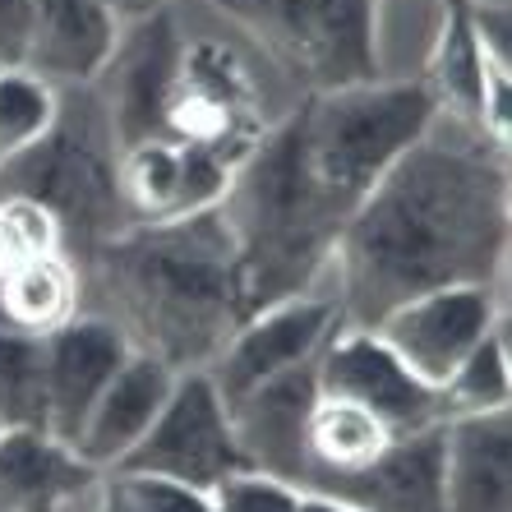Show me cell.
<instances>
[{
  "label": "cell",
  "instance_id": "6da1fadb",
  "mask_svg": "<svg viewBox=\"0 0 512 512\" xmlns=\"http://www.w3.org/2000/svg\"><path fill=\"white\" fill-rule=\"evenodd\" d=\"M508 217V153L434 116L333 245L342 328H374L397 305L443 286H503Z\"/></svg>",
  "mask_w": 512,
  "mask_h": 512
},
{
  "label": "cell",
  "instance_id": "7a4b0ae2",
  "mask_svg": "<svg viewBox=\"0 0 512 512\" xmlns=\"http://www.w3.org/2000/svg\"><path fill=\"white\" fill-rule=\"evenodd\" d=\"M111 323L176 374L208 370L245 319L236 245L222 213L130 227L84 259Z\"/></svg>",
  "mask_w": 512,
  "mask_h": 512
},
{
  "label": "cell",
  "instance_id": "3957f363",
  "mask_svg": "<svg viewBox=\"0 0 512 512\" xmlns=\"http://www.w3.org/2000/svg\"><path fill=\"white\" fill-rule=\"evenodd\" d=\"M120 143L102 97L88 88H60V111L47 139L0 167V194H24L60 222L65 254L84 263L111 236L130 231L116 180Z\"/></svg>",
  "mask_w": 512,
  "mask_h": 512
},
{
  "label": "cell",
  "instance_id": "277c9868",
  "mask_svg": "<svg viewBox=\"0 0 512 512\" xmlns=\"http://www.w3.org/2000/svg\"><path fill=\"white\" fill-rule=\"evenodd\" d=\"M254 37L305 93L374 84L383 74V0H208Z\"/></svg>",
  "mask_w": 512,
  "mask_h": 512
},
{
  "label": "cell",
  "instance_id": "5b68a950",
  "mask_svg": "<svg viewBox=\"0 0 512 512\" xmlns=\"http://www.w3.org/2000/svg\"><path fill=\"white\" fill-rule=\"evenodd\" d=\"M263 130H268V97L250 60L217 37H185L162 102V134L199 143L240 167Z\"/></svg>",
  "mask_w": 512,
  "mask_h": 512
},
{
  "label": "cell",
  "instance_id": "8992f818",
  "mask_svg": "<svg viewBox=\"0 0 512 512\" xmlns=\"http://www.w3.org/2000/svg\"><path fill=\"white\" fill-rule=\"evenodd\" d=\"M116 471H143V476L213 494L227 480L245 476L250 466L240 457V443H236V429H231L222 393H217L213 379L203 370H190V374H176V388H171L167 406L157 411L148 434L134 443V453Z\"/></svg>",
  "mask_w": 512,
  "mask_h": 512
},
{
  "label": "cell",
  "instance_id": "52a82bcc",
  "mask_svg": "<svg viewBox=\"0 0 512 512\" xmlns=\"http://www.w3.org/2000/svg\"><path fill=\"white\" fill-rule=\"evenodd\" d=\"M503 323V286H443L397 305L374 323L397 360L443 397V383L457 374L471 351Z\"/></svg>",
  "mask_w": 512,
  "mask_h": 512
},
{
  "label": "cell",
  "instance_id": "ba28073f",
  "mask_svg": "<svg viewBox=\"0 0 512 512\" xmlns=\"http://www.w3.org/2000/svg\"><path fill=\"white\" fill-rule=\"evenodd\" d=\"M337 328H342V314H337L333 296L305 291V296L273 300V305L240 319V328L227 337V346L217 351V360L203 374L213 379L222 402H231V397L250 393L277 374L314 365L323 356V346L337 337Z\"/></svg>",
  "mask_w": 512,
  "mask_h": 512
},
{
  "label": "cell",
  "instance_id": "9c48e42d",
  "mask_svg": "<svg viewBox=\"0 0 512 512\" xmlns=\"http://www.w3.org/2000/svg\"><path fill=\"white\" fill-rule=\"evenodd\" d=\"M231 176H236V167L227 157L208 153L199 143L171 139V134L120 143L116 157L120 203H125L134 227H162V222L213 213L227 199Z\"/></svg>",
  "mask_w": 512,
  "mask_h": 512
},
{
  "label": "cell",
  "instance_id": "30bf717a",
  "mask_svg": "<svg viewBox=\"0 0 512 512\" xmlns=\"http://www.w3.org/2000/svg\"><path fill=\"white\" fill-rule=\"evenodd\" d=\"M319 393L370 411L393 434H416L448 420L443 397L406 370L374 328H337L319 356Z\"/></svg>",
  "mask_w": 512,
  "mask_h": 512
},
{
  "label": "cell",
  "instance_id": "8fae6325",
  "mask_svg": "<svg viewBox=\"0 0 512 512\" xmlns=\"http://www.w3.org/2000/svg\"><path fill=\"white\" fill-rule=\"evenodd\" d=\"M180 42H185V33H180L171 10H157L120 28L107 70L93 84V93L102 97V107L111 116L116 143L162 134V102H167L171 74H176Z\"/></svg>",
  "mask_w": 512,
  "mask_h": 512
},
{
  "label": "cell",
  "instance_id": "7c38bea8",
  "mask_svg": "<svg viewBox=\"0 0 512 512\" xmlns=\"http://www.w3.org/2000/svg\"><path fill=\"white\" fill-rule=\"evenodd\" d=\"M319 402V360L259 383L227 402L240 457L254 476L305 489V429Z\"/></svg>",
  "mask_w": 512,
  "mask_h": 512
},
{
  "label": "cell",
  "instance_id": "4fadbf2b",
  "mask_svg": "<svg viewBox=\"0 0 512 512\" xmlns=\"http://www.w3.org/2000/svg\"><path fill=\"white\" fill-rule=\"evenodd\" d=\"M130 337L102 314H79L47 337V434L60 443L79 439L97 397L107 393L116 370L130 360Z\"/></svg>",
  "mask_w": 512,
  "mask_h": 512
},
{
  "label": "cell",
  "instance_id": "5bb4252c",
  "mask_svg": "<svg viewBox=\"0 0 512 512\" xmlns=\"http://www.w3.org/2000/svg\"><path fill=\"white\" fill-rule=\"evenodd\" d=\"M102 471L47 429H0V512H79Z\"/></svg>",
  "mask_w": 512,
  "mask_h": 512
},
{
  "label": "cell",
  "instance_id": "9a60e30c",
  "mask_svg": "<svg viewBox=\"0 0 512 512\" xmlns=\"http://www.w3.org/2000/svg\"><path fill=\"white\" fill-rule=\"evenodd\" d=\"M120 28L102 0H37L24 70L56 88H88L107 70Z\"/></svg>",
  "mask_w": 512,
  "mask_h": 512
},
{
  "label": "cell",
  "instance_id": "2e32d148",
  "mask_svg": "<svg viewBox=\"0 0 512 512\" xmlns=\"http://www.w3.org/2000/svg\"><path fill=\"white\" fill-rule=\"evenodd\" d=\"M319 494L356 512H443V425L397 434L365 471Z\"/></svg>",
  "mask_w": 512,
  "mask_h": 512
},
{
  "label": "cell",
  "instance_id": "e0dca14e",
  "mask_svg": "<svg viewBox=\"0 0 512 512\" xmlns=\"http://www.w3.org/2000/svg\"><path fill=\"white\" fill-rule=\"evenodd\" d=\"M443 512H512V411L443 420Z\"/></svg>",
  "mask_w": 512,
  "mask_h": 512
},
{
  "label": "cell",
  "instance_id": "ac0fdd59",
  "mask_svg": "<svg viewBox=\"0 0 512 512\" xmlns=\"http://www.w3.org/2000/svg\"><path fill=\"white\" fill-rule=\"evenodd\" d=\"M171 388H176V370L171 365H162L148 351H130V360L116 370L107 393L97 397L93 416L79 429L74 453L84 457L88 466H97V471H116L134 453V443L148 434L157 411L167 406Z\"/></svg>",
  "mask_w": 512,
  "mask_h": 512
},
{
  "label": "cell",
  "instance_id": "d6986e66",
  "mask_svg": "<svg viewBox=\"0 0 512 512\" xmlns=\"http://www.w3.org/2000/svg\"><path fill=\"white\" fill-rule=\"evenodd\" d=\"M393 439V429L374 420L370 411L319 393L310 411V429H305V489L300 494H319V489L365 471Z\"/></svg>",
  "mask_w": 512,
  "mask_h": 512
},
{
  "label": "cell",
  "instance_id": "ffe728a7",
  "mask_svg": "<svg viewBox=\"0 0 512 512\" xmlns=\"http://www.w3.org/2000/svg\"><path fill=\"white\" fill-rule=\"evenodd\" d=\"M84 273L70 254H42L0 277V323L14 333L51 337L79 319Z\"/></svg>",
  "mask_w": 512,
  "mask_h": 512
},
{
  "label": "cell",
  "instance_id": "44dd1931",
  "mask_svg": "<svg viewBox=\"0 0 512 512\" xmlns=\"http://www.w3.org/2000/svg\"><path fill=\"white\" fill-rule=\"evenodd\" d=\"M0 429H47V337L0 323Z\"/></svg>",
  "mask_w": 512,
  "mask_h": 512
},
{
  "label": "cell",
  "instance_id": "7402d4cb",
  "mask_svg": "<svg viewBox=\"0 0 512 512\" xmlns=\"http://www.w3.org/2000/svg\"><path fill=\"white\" fill-rule=\"evenodd\" d=\"M60 111V88L37 79L24 65L0 70V167L10 157L28 153L37 139H47Z\"/></svg>",
  "mask_w": 512,
  "mask_h": 512
},
{
  "label": "cell",
  "instance_id": "603a6c76",
  "mask_svg": "<svg viewBox=\"0 0 512 512\" xmlns=\"http://www.w3.org/2000/svg\"><path fill=\"white\" fill-rule=\"evenodd\" d=\"M512 374H508V319L457 365V374L443 383V406L453 416H485V411H508Z\"/></svg>",
  "mask_w": 512,
  "mask_h": 512
},
{
  "label": "cell",
  "instance_id": "cb8c5ba5",
  "mask_svg": "<svg viewBox=\"0 0 512 512\" xmlns=\"http://www.w3.org/2000/svg\"><path fill=\"white\" fill-rule=\"evenodd\" d=\"M93 512H213V499L143 471H102Z\"/></svg>",
  "mask_w": 512,
  "mask_h": 512
},
{
  "label": "cell",
  "instance_id": "d4e9b609",
  "mask_svg": "<svg viewBox=\"0 0 512 512\" xmlns=\"http://www.w3.org/2000/svg\"><path fill=\"white\" fill-rule=\"evenodd\" d=\"M42 254H65L60 222L24 194H0V277Z\"/></svg>",
  "mask_w": 512,
  "mask_h": 512
},
{
  "label": "cell",
  "instance_id": "484cf974",
  "mask_svg": "<svg viewBox=\"0 0 512 512\" xmlns=\"http://www.w3.org/2000/svg\"><path fill=\"white\" fill-rule=\"evenodd\" d=\"M208 499H213V512H296L300 489L245 471V476L227 480L222 489H213Z\"/></svg>",
  "mask_w": 512,
  "mask_h": 512
},
{
  "label": "cell",
  "instance_id": "4316f807",
  "mask_svg": "<svg viewBox=\"0 0 512 512\" xmlns=\"http://www.w3.org/2000/svg\"><path fill=\"white\" fill-rule=\"evenodd\" d=\"M37 0H0V70L5 65H24L28 33H33Z\"/></svg>",
  "mask_w": 512,
  "mask_h": 512
},
{
  "label": "cell",
  "instance_id": "83f0119b",
  "mask_svg": "<svg viewBox=\"0 0 512 512\" xmlns=\"http://www.w3.org/2000/svg\"><path fill=\"white\" fill-rule=\"evenodd\" d=\"M111 14H116L120 24H134V19H148V14L157 10H171L176 0H102Z\"/></svg>",
  "mask_w": 512,
  "mask_h": 512
},
{
  "label": "cell",
  "instance_id": "f1b7e54d",
  "mask_svg": "<svg viewBox=\"0 0 512 512\" xmlns=\"http://www.w3.org/2000/svg\"><path fill=\"white\" fill-rule=\"evenodd\" d=\"M296 512H356V508H346V503L328 499V494H300Z\"/></svg>",
  "mask_w": 512,
  "mask_h": 512
},
{
  "label": "cell",
  "instance_id": "f546056e",
  "mask_svg": "<svg viewBox=\"0 0 512 512\" xmlns=\"http://www.w3.org/2000/svg\"><path fill=\"white\" fill-rule=\"evenodd\" d=\"M466 5H494V10H512V0H466Z\"/></svg>",
  "mask_w": 512,
  "mask_h": 512
},
{
  "label": "cell",
  "instance_id": "4dcf8cb0",
  "mask_svg": "<svg viewBox=\"0 0 512 512\" xmlns=\"http://www.w3.org/2000/svg\"><path fill=\"white\" fill-rule=\"evenodd\" d=\"M434 5H453V0H434Z\"/></svg>",
  "mask_w": 512,
  "mask_h": 512
}]
</instances>
